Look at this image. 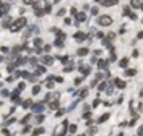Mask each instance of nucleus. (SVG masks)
<instances>
[{"instance_id": "1", "label": "nucleus", "mask_w": 143, "mask_h": 136, "mask_svg": "<svg viewBox=\"0 0 143 136\" xmlns=\"http://www.w3.org/2000/svg\"><path fill=\"white\" fill-rule=\"evenodd\" d=\"M26 26V18H16L15 21L10 24V31L12 33H16V31H20L21 28Z\"/></svg>"}, {"instance_id": "2", "label": "nucleus", "mask_w": 143, "mask_h": 136, "mask_svg": "<svg viewBox=\"0 0 143 136\" xmlns=\"http://www.w3.org/2000/svg\"><path fill=\"white\" fill-rule=\"evenodd\" d=\"M67 128H68V122L65 120L62 125L57 126V130H55V134H54V136H63V134L67 133Z\"/></svg>"}, {"instance_id": "3", "label": "nucleus", "mask_w": 143, "mask_h": 136, "mask_svg": "<svg viewBox=\"0 0 143 136\" xmlns=\"http://www.w3.org/2000/svg\"><path fill=\"white\" fill-rule=\"evenodd\" d=\"M98 24H101V26H111L112 24V18L107 16V15H102V16L98 18Z\"/></svg>"}, {"instance_id": "4", "label": "nucleus", "mask_w": 143, "mask_h": 136, "mask_svg": "<svg viewBox=\"0 0 143 136\" xmlns=\"http://www.w3.org/2000/svg\"><path fill=\"white\" fill-rule=\"evenodd\" d=\"M130 7L137 10H143V2L141 0H130Z\"/></svg>"}, {"instance_id": "5", "label": "nucleus", "mask_w": 143, "mask_h": 136, "mask_svg": "<svg viewBox=\"0 0 143 136\" xmlns=\"http://www.w3.org/2000/svg\"><path fill=\"white\" fill-rule=\"evenodd\" d=\"M117 3H119V0H102V7H114Z\"/></svg>"}, {"instance_id": "6", "label": "nucleus", "mask_w": 143, "mask_h": 136, "mask_svg": "<svg viewBox=\"0 0 143 136\" xmlns=\"http://www.w3.org/2000/svg\"><path fill=\"white\" fill-rule=\"evenodd\" d=\"M42 63H44V65H52V63H54V57H51V55L42 57Z\"/></svg>"}, {"instance_id": "7", "label": "nucleus", "mask_w": 143, "mask_h": 136, "mask_svg": "<svg viewBox=\"0 0 143 136\" xmlns=\"http://www.w3.org/2000/svg\"><path fill=\"white\" fill-rule=\"evenodd\" d=\"M80 71H81L83 75H88V73L91 71V66H90V65H80Z\"/></svg>"}, {"instance_id": "8", "label": "nucleus", "mask_w": 143, "mask_h": 136, "mask_svg": "<svg viewBox=\"0 0 143 136\" xmlns=\"http://www.w3.org/2000/svg\"><path fill=\"white\" fill-rule=\"evenodd\" d=\"M31 109H33L34 113H41V112H42V104H34Z\"/></svg>"}, {"instance_id": "9", "label": "nucleus", "mask_w": 143, "mask_h": 136, "mask_svg": "<svg viewBox=\"0 0 143 136\" xmlns=\"http://www.w3.org/2000/svg\"><path fill=\"white\" fill-rule=\"evenodd\" d=\"M114 84H116V86L119 87V89H124V87H125V83H124L122 80H117V78L114 80Z\"/></svg>"}, {"instance_id": "10", "label": "nucleus", "mask_w": 143, "mask_h": 136, "mask_svg": "<svg viewBox=\"0 0 143 136\" xmlns=\"http://www.w3.org/2000/svg\"><path fill=\"white\" fill-rule=\"evenodd\" d=\"M75 39H77V41H85V39H86V34L85 33H75Z\"/></svg>"}, {"instance_id": "11", "label": "nucleus", "mask_w": 143, "mask_h": 136, "mask_svg": "<svg viewBox=\"0 0 143 136\" xmlns=\"http://www.w3.org/2000/svg\"><path fill=\"white\" fill-rule=\"evenodd\" d=\"M77 54H78L80 57H85V55L88 54V49H86V47H81V49H78V52H77Z\"/></svg>"}, {"instance_id": "12", "label": "nucleus", "mask_w": 143, "mask_h": 136, "mask_svg": "<svg viewBox=\"0 0 143 136\" xmlns=\"http://www.w3.org/2000/svg\"><path fill=\"white\" fill-rule=\"evenodd\" d=\"M135 73H137L135 68H127V70H125V75H127V76H133Z\"/></svg>"}, {"instance_id": "13", "label": "nucleus", "mask_w": 143, "mask_h": 136, "mask_svg": "<svg viewBox=\"0 0 143 136\" xmlns=\"http://www.w3.org/2000/svg\"><path fill=\"white\" fill-rule=\"evenodd\" d=\"M119 65H120L122 68H127V65H129V58H122V60L119 62Z\"/></svg>"}, {"instance_id": "14", "label": "nucleus", "mask_w": 143, "mask_h": 136, "mask_svg": "<svg viewBox=\"0 0 143 136\" xmlns=\"http://www.w3.org/2000/svg\"><path fill=\"white\" fill-rule=\"evenodd\" d=\"M8 10H10V5H8V3H3V5H2V13L7 15V13H8Z\"/></svg>"}, {"instance_id": "15", "label": "nucleus", "mask_w": 143, "mask_h": 136, "mask_svg": "<svg viewBox=\"0 0 143 136\" xmlns=\"http://www.w3.org/2000/svg\"><path fill=\"white\" fill-rule=\"evenodd\" d=\"M98 66H99V70H102V68L107 66V62H106V60H99V62H98Z\"/></svg>"}, {"instance_id": "16", "label": "nucleus", "mask_w": 143, "mask_h": 136, "mask_svg": "<svg viewBox=\"0 0 143 136\" xmlns=\"http://www.w3.org/2000/svg\"><path fill=\"white\" fill-rule=\"evenodd\" d=\"M109 118V113H104V115H101L99 117V120H98V123H102V122H106Z\"/></svg>"}, {"instance_id": "17", "label": "nucleus", "mask_w": 143, "mask_h": 136, "mask_svg": "<svg viewBox=\"0 0 143 136\" xmlns=\"http://www.w3.org/2000/svg\"><path fill=\"white\" fill-rule=\"evenodd\" d=\"M44 13H46V12H44V10H41V8H36V10H34V15H36V16H42Z\"/></svg>"}, {"instance_id": "18", "label": "nucleus", "mask_w": 143, "mask_h": 136, "mask_svg": "<svg viewBox=\"0 0 143 136\" xmlns=\"http://www.w3.org/2000/svg\"><path fill=\"white\" fill-rule=\"evenodd\" d=\"M63 45V39L62 37H57V41H55V47H62Z\"/></svg>"}, {"instance_id": "19", "label": "nucleus", "mask_w": 143, "mask_h": 136, "mask_svg": "<svg viewBox=\"0 0 143 136\" xmlns=\"http://www.w3.org/2000/svg\"><path fill=\"white\" fill-rule=\"evenodd\" d=\"M77 18H78V21H86V15L85 13H78Z\"/></svg>"}, {"instance_id": "20", "label": "nucleus", "mask_w": 143, "mask_h": 136, "mask_svg": "<svg viewBox=\"0 0 143 136\" xmlns=\"http://www.w3.org/2000/svg\"><path fill=\"white\" fill-rule=\"evenodd\" d=\"M42 133H44V128H36V130L33 131V134H34V136H37V134H42Z\"/></svg>"}, {"instance_id": "21", "label": "nucleus", "mask_w": 143, "mask_h": 136, "mask_svg": "<svg viewBox=\"0 0 143 136\" xmlns=\"http://www.w3.org/2000/svg\"><path fill=\"white\" fill-rule=\"evenodd\" d=\"M23 107H24V109H29V107H33V102H31V101H24V102H23Z\"/></svg>"}, {"instance_id": "22", "label": "nucleus", "mask_w": 143, "mask_h": 136, "mask_svg": "<svg viewBox=\"0 0 143 136\" xmlns=\"http://www.w3.org/2000/svg\"><path fill=\"white\" fill-rule=\"evenodd\" d=\"M34 45H36V49H39V45H42V41L41 39H34Z\"/></svg>"}, {"instance_id": "23", "label": "nucleus", "mask_w": 143, "mask_h": 136, "mask_svg": "<svg viewBox=\"0 0 143 136\" xmlns=\"http://www.w3.org/2000/svg\"><path fill=\"white\" fill-rule=\"evenodd\" d=\"M46 86L49 87V89H52V87H54V81H52V78H51V80H49V81L46 83Z\"/></svg>"}, {"instance_id": "24", "label": "nucleus", "mask_w": 143, "mask_h": 136, "mask_svg": "<svg viewBox=\"0 0 143 136\" xmlns=\"http://www.w3.org/2000/svg\"><path fill=\"white\" fill-rule=\"evenodd\" d=\"M62 63H68V57H57Z\"/></svg>"}, {"instance_id": "25", "label": "nucleus", "mask_w": 143, "mask_h": 136, "mask_svg": "<svg viewBox=\"0 0 143 136\" xmlns=\"http://www.w3.org/2000/svg\"><path fill=\"white\" fill-rule=\"evenodd\" d=\"M39 91H41L39 86H34V87H33V94H39Z\"/></svg>"}, {"instance_id": "26", "label": "nucleus", "mask_w": 143, "mask_h": 136, "mask_svg": "<svg viewBox=\"0 0 143 136\" xmlns=\"http://www.w3.org/2000/svg\"><path fill=\"white\" fill-rule=\"evenodd\" d=\"M57 107H59V102H57V101L51 102V109H57Z\"/></svg>"}, {"instance_id": "27", "label": "nucleus", "mask_w": 143, "mask_h": 136, "mask_svg": "<svg viewBox=\"0 0 143 136\" xmlns=\"http://www.w3.org/2000/svg\"><path fill=\"white\" fill-rule=\"evenodd\" d=\"M106 84H107L106 81H102V83L99 84V91H102V89H106Z\"/></svg>"}, {"instance_id": "28", "label": "nucleus", "mask_w": 143, "mask_h": 136, "mask_svg": "<svg viewBox=\"0 0 143 136\" xmlns=\"http://www.w3.org/2000/svg\"><path fill=\"white\" fill-rule=\"evenodd\" d=\"M70 133H75V131H77V125H70Z\"/></svg>"}, {"instance_id": "29", "label": "nucleus", "mask_w": 143, "mask_h": 136, "mask_svg": "<svg viewBox=\"0 0 143 136\" xmlns=\"http://www.w3.org/2000/svg\"><path fill=\"white\" fill-rule=\"evenodd\" d=\"M114 37H116V33H111V34H107V41H112Z\"/></svg>"}, {"instance_id": "30", "label": "nucleus", "mask_w": 143, "mask_h": 136, "mask_svg": "<svg viewBox=\"0 0 143 136\" xmlns=\"http://www.w3.org/2000/svg\"><path fill=\"white\" fill-rule=\"evenodd\" d=\"M13 122H15V118H13V117H12V118H8V120H7V122L3 123V125L7 126V125H10V123H13Z\"/></svg>"}, {"instance_id": "31", "label": "nucleus", "mask_w": 143, "mask_h": 136, "mask_svg": "<svg viewBox=\"0 0 143 136\" xmlns=\"http://www.w3.org/2000/svg\"><path fill=\"white\" fill-rule=\"evenodd\" d=\"M31 118V115H26V117H23V120H21V123H26L28 120H29Z\"/></svg>"}, {"instance_id": "32", "label": "nucleus", "mask_w": 143, "mask_h": 136, "mask_svg": "<svg viewBox=\"0 0 143 136\" xmlns=\"http://www.w3.org/2000/svg\"><path fill=\"white\" fill-rule=\"evenodd\" d=\"M29 63H33V65H37V60H36L34 57H31V58H29Z\"/></svg>"}, {"instance_id": "33", "label": "nucleus", "mask_w": 143, "mask_h": 136, "mask_svg": "<svg viewBox=\"0 0 143 136\" xmlns=\"http://www.w3.org/2000/svg\"><path fill=\"white\" fill-rule=\"evenodd\" d=\"M88 94V89H83L81 92H80V97H85V96H86Z\"/></svg>"}, {"instance_id": "34", "label": "nucleus", "mask_w": 143, "mask_h": 136, "mask_svg": "<svg viewBox=\"0 0 143 136\" xmlns=\"http://www.w3.org/2000/svg\"><path fill=\"white\" fill-rule=\"evenodd\" d=\"M91 13H93V15H98V8H96V7L91 8Z\"/></svg>"}, {"instance_id": "35", "label": "nucleus", "mask_w": 143, "mask_h": 136, "mask_svg": "<svg viewBox=\"0 0 143 136\" xmlns=\"http://www.w3.org/2000/svg\"><path fill=\"white\" fill-rule=\"evenodd\" d=\"M63 71H67V73H68V71H72V65H68V66H65V70Z\"/></svg>"}, {"instance_id": "36", "label": "nucleus", "mask_w": 143, "mask_h": 136, "mask_svg": "<svg viewBox=\"0 0 143 136\" xmlns=\"http://www.w3.org/2000/svg\"><path fill=\"white\" fill-rule=\"evenodd\" d=\"M51 47H52V45H44V50H46V52H49V50H51Z\"/></svg>"}, {"instance_id": "37", "label": "nucleus", "mask_w": 143, "mask_h": 136, "mask_svg": "<svg viewBox=\"0 0 143 136\" xmlns=\"http://www.w3.org/2000/svg\"><path fill=\"white\" fill-rule=\"evenodd\" d=\"M36 120H37V122H39V123H41V122L44 120V117H42V115H39V117H37V118H36Z\"/></svg>"}, {"instance_id": "38", "label": "nucleus", "mask_w": 143, "mask_h": 136, "mask_svg": "<svg viewBox=\"0 0 143 136\" xmlns=\"http://www.w3.org/2000/svg\"><path fill=\"white\" fill-rule=\"evenodd\" d=\"M129 16H130V18H132V19H137V15H135V13H130V15H129Z\"/></svg>"}, {"instance_id": "39", "label": "nucleus", "mask_w": 143, "mask_h": 136, "mask_svg": "<svg viewBox=\"0 0 143 136\" xmlns=\"http://www.w3.org/2000/svg\"><path fill=\"white\" fill-rule=\"evenodd\" d=\"M23 2H24V3H28V5H29V3H34L33 0H23Z\"/></svg>"}, {"instance_id": "40", "label": "nucleus", "mask_w": 143, "mask_h": 136, "mask_svg": "<svg viewBox=\"0 0 143 136\" xmlns=\"http://www.w3.org/2000/svg\"><path fill=\"white\" fill-rule=\"evenodd\" d=\"M138 133H140V134H143V126H141V128L138 130Z\"/></svg>"}, {"instance_id": "41", "label": "nucleus", "mask_w": 143, "mask_h": 136, "mask_svg": "<svg viewBox=\"0 0 143 136\" xmlns=\"http://www.w3.org/2000/svg\"><path fill=\"white\" fill-rule=\"evenodd\" d=\"M81 136H85V134H81Z\"/></svg>"}, {"instance_id": "42", "label": "nucleus", "mask_w": 143, "mask_h": 136, "mask_svg": "<svg viewBox=\"0 0 143 136\" xmlns=\"http://www.w3.org/2000/svg\"><path fill=\"white\" fill-rule=\"evenodd\" d=\"M141 2H143V0H141Z\"/></svg>"}]
</instances>
